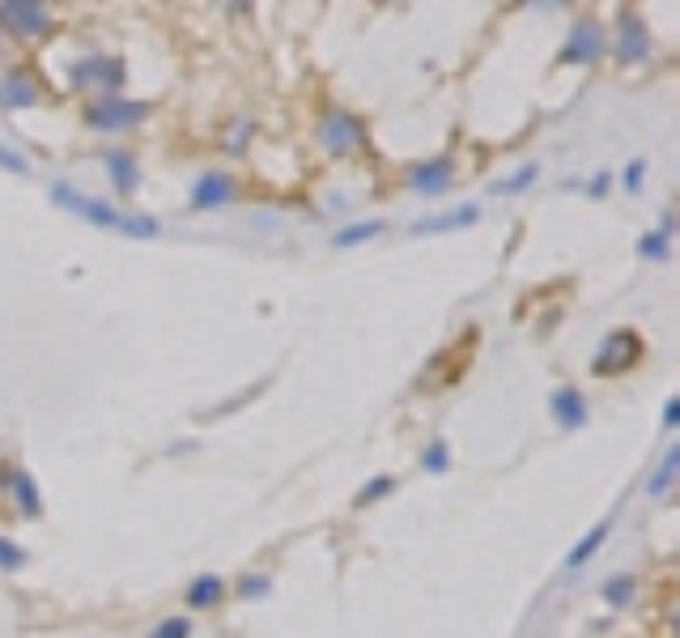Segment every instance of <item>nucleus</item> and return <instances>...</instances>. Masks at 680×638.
Segmentation results:
<instances>
[{
	"instance_id": "nucleus-1",
	"label": "nucleus",
	"mask_w": 680,
	"mask_h": 638,
	"mask_svg": "<svg viewBox=\"0 0 680 638\" xmlns=\"http://www.w3.org/2000/svg\"><path fill=\"white\" fill-rule=\"evenodd\" d=\"M51 200H55L60 209H68V213H77V217H86V222L102 226V230H124V235H133V239H158V230H162L153 217H124L115 204L95 200V197H81V192L68 188V184H51Z\"/></svg>"
},
{
	"instance_id": "nucleus-2",
	"label": "nucleus",
	"mask_w": 680,
	"mask_h": 638,
	"mask_svg": "<svg viewBox=\"0 0 680 638\" xmlns=\"http://www.w3.org/2000/svg\"><path fill=\"white\" fill-rule=\"evenodd\" d=\"M124 77H128V64L119 60V55H81L77 64H68V82L73 86H86V90H106V99H115V90L124 86Z\"/></svg>"
},
{
	"instance_id": "nucleus-3",
	"label": "nucleus",
	"mask_w": 680,
	"mask_h": 638,
	"mask_svg": "<svg viewBox=\"0 0 680 638\" xmlns=\"http://www.w3.org/2000/svg\"><path fill=\"white\" fill-rule=\"evenodd\" d=\"M608 51V35H604V26L595 22V17H579L575 26H570V39H566V48H562V64H591V60H600Z\"/></svg>"
},
{
	"instance_id": "nucleus-4",
	"label": "nucleus",
	"mask_w": 680,
	"mask_h": 638,
	"mask_svg": "<svg viewBox=\"0 0 680 638\" xmlns=\"http://www.w3.org/2000/svg\"><path fill=\"white\" fill-rule=\"evenodd\" d=\"M149 115V102H133V99H102L86 111V124L90 128H102V133H119V128H133Z\"/></svg>"
},
{
	"instance_id": "nucleus-5",
	"label": "nucleus",
	"mask_w": 680,
	"mask_h": 638,
	"mask_svg": "<svg viewBox=\"0 0 680 638\" xmlns=\"http://www.w3.org/2000/svg\"><path fill=\"white\" fill-rule=\"evenodd\" d=\"M0 26L22 35V39H43L51 30V17L43 4H30V0H4L0 4Z\"/></svg>"
},
{
	"instance_id": "nucleus-6",
	"label": "nucleus",
	"mask_w": 680,
	"mask_h": 638,
	"mask_svg": "<svg viewBox=\"0 0 680 638\" xmlns=\"http://www.w3.org/2000/svg\"><path fill=\"white\" fill-rule=\"evenodd\" d=\"M362 124L353 120V115H344V111H332V115H324L319 120V141L328 153H349V149L362 146Z\"/></svg>"
},
{
	"instance_id": "nucleus-7",
	"label": "nucleus",
	"mask_w": 680,
	"mask_h": 638,
	"mask_svg": "<svg viewBox=\"0 0 680 638\" xmlns=\"http://www.w3.org/2000/svg\"><path fill=\"white\" fill-rule=\"evenodd\" d=\"M642 358V341L633 333H613L604 349L595 353V375H608V371H630L633 362Z\"/></svg>"
},
{
	"instance_id": "nucleus-8",
	"label": "nucleus",
	"mask_w": 680,
	"mask_h": 638,
	"mask_svg": "<svg viewBox=\"0 0 680 638\" xmlns=\"http://www.w3.org/2000/svg\"><path fill=\"white\" fill-rule=\"evenodd\" d=\"M617 55H621L626 64H638V60H646V55H651L646 22H642L638 13H630V9L617 17Z\"/></svg>"
},
{
	"instance_id": "nucleus-9",
	"label": "nucleus",
	"mask_w": 680,
	"mask_h": 638,
	"mask_svg": "<svg viewBox=\"0 0 680 638\" xmlns=\"http://www.w3.org/2000/svg\"><path fill=\"white\" fill-rule=\"evenodd\" d=\"M408 179H413V188H417L421 197H438V192H446V188H451L455 166H451V158H446V153H438V158H426V162H413Z\"/></svg>"
},
{
	"instance_id": "nucleus-10",
	"label": "nucleus",
	"mask_w": 680,
	"mask_h": 638,
	"mask_svg": "<svg viewBox=\"0 0 680 638\" xmlns=\"http://www.w3.org/2000/svg\"><path fill=\"white\" fill-rule=\"evenodd\" d=\"M239 192V184L226 175V171H209V175H200L192 188V209H222V204H230Z\"/></svg>"
},
{
	"instance_id": "nucleus-11",
	"label": "nucleus",
	"mask_w": 680,
	"mask_h": 638,
	"mask_svg": "<svg viewBox=\"0 0 680 638\" xmlns=\"http://www.w3.org/2000/svg\"><path fill=\"white\" fill-rule=\"evenodd\" d=\"M102 166H106L115 192H124V197L137 192V184H141V166H137V153H133V149H111V153H102Z\"/></svg>"
},
{
	"instance_id": "nucleus-12",
	"label": "nucleus",
	"mask_w": 680,
	"mask_h": 638,
	"mask_svg": "<svg viewBox=\"0 0 680 638\" xmlns=\"http://www.w3.org/2000/svg\"><path fill=\"white\" fill-rule=\"evenodd\" d=\"M39 86H35V77L30 73H9V77H0V107L4 111H26V107H39Z\"/></svg>"
},
{
	"instance_id": "nucleus-13",
	"label": "nucleus",
	"mask_w": 680,
	"mask_h": 638,
	"mask_svg": "<svg viewBox=\"0 0 680 638\" xmlns=\"http://www.w3.org/2000/svg\"><path fill=\"white\" fill-rule=\"evenodd\" d=\"M549 413L557 417V426H566V430H579L587 426V400L579 388H557L553 400H549Z\"/></svg>"
},
{
	"instance_id": "nucleus-14",
	"label": "nucleus",
	"mask_w": 680,
	"mask_h": 638,
	"mask_svg": "<svg viewBox=\"0 0 680 638\" xmlns=\"http://www.w3.org/2000/svg\"><path fill=\"white\" fill-rule=\"evenodd\" d=\"M473 222H481V204H459V209H451V213H442V217H430V222H421V226H413V235H442V230H464V226H473Z\"/></svg>"
},
{
	"instance_id": "nucleus-15",
	"label": "nucleus",
	"mask_w": 680,
	"mask_h": 638,
	"mask_svg": "<svg viewBox=\"0 0 680 638\" xmlns=\"http://www.w3.org/2000/svg\"><path fill=\"white\" fill-rule=\"evenodd\" d=\"M672 230H677V222H672V213H664L659 217V230H646L638 239V255L642 260H668L672 255Z\"/></svg>"
},
{
	"instance_id": "nucleus-16",
	"label": "nucleus",
	"mask_w": 680,
	"mask_h": 638,
	"mask_svg": "<svg viewBox=\"0 0 680 638\" xmlns=\"http://www.w3.org/2000/svg\"><path fill=\"white\" fill-rule=\"evenodd\" d=\"M13 498H17V511L26 515V520H35L39 511H43V498H39V486H35V477L30 473H13Z\"/></svg>"
},
{
	"instance_id": "nucleus-17",
	"label": "nucleus",
	"mask_w": 680,
	"mask_h": 638,
	"mask_svg": "<svg viewBox=\"0 0 680 638\" xmlns=\"http://www.w3.org/2000/svg\"><path fill=\"white\" fill-rule=\"evenodd\" d=\"M222 591H226V584L217 575H200V579H192V588H188V604L192 609H213L222 600Z\"/></svg>"
},
{
	"instance_id": "nucleus-18",
	"label": "nucleus",
	"mask_w": 680,
	"mask_h": 638,
	"mask_svg": "<svg viewBox=\"0 0 680 638\" xmlns=\"http://www.w3.org/2000/svg\"><path fill=\"white\" fill-rule=\"evenodd\" d=\"M383 235V222H353V226H340L332 235V247H357L366 239H379Z\"/></svg>"
},
{
	"instance_id": "nucleus-19",
	"label": "nucleus",
	"mask_w": 680,
	"mask_h": 638,
	"mask_svg": "<svg viewBox=\"0 0 680 638\" xmlns=\"http://www.w3.org/2000/svg\"><path fill=\"white\" fill-rule=\"evenodd\" d=\"M604 537H608V524H595V528H591V533H587V537L579 540L575 549H570V558H566V571H579L587 558H591V553L604 545Z\"/></svg>"
},
{
	"instance_id": "nucleus-20",
	"label": "nucleus",
	"mask_w": 680,
	"mask_h": 638,
	"mask_svg": "<svg viewBox=\"0 0 680 638\" xmlns=\"http://www.w3.org/2000/svg\"><path fill=\"white\" fill-rule=\"evenodd\" d=\"M677 468H680V447H668V451H664V464H659V473L651 477V486H646V490L655 493V498H659V493H668L672 477H677Z\"/></svg>"
},
{
	"instance_id": "nucleus-21",
	"label": "nucleus",
	"mask_w": 680,
	"mask_h": 638,
	"mask_svg": "<svg viewBox=\"0 0 680 638\" xmlns=\"http://www.w3.org/2000/svg\"><path fill=\"white\" fill-rule=\"evenodd\" d=\"M536 175H540V166L528 162V166H519L515 175H506L502 184H493V192H498V197H506V192H528V188L536 184Z\"/></svg>"
},
{
	"instance_id": "nucleus-22",
	"label": "nucleus",
	"mask_w": 680,
	"mask_h": 638,
	"mask_svg": "<svg viewBox=\"0 0 680 638\" xmlns=\"http://www.w3.org/2000/svg\"><path fill=\"white\" fill-rule=\"evenodd\" d=\"M633 588H638V579H633V575H613V579L604 584V600H608L613 609H621V604H630Z\"/></svg>"
},
{
	"instance_id": "nucleus-23",
	"label": "nucleus",
	"mask_w": 680,
	"mask_h": 638,
	"mask_svg": "<svg viewBox=\"0 0 680 638\" xmlns=\"http://www.w3.org/2000/svg\"><path fill=\"white\" fill-rule=\"evenodd\" d=\"M395 490V477H375V481H366L362 490H357V506H370V502H379V498H388V493Z\"/></svg>"
},
{
	"instance_id": "nucleus-24",
	"label": "nucleus",
	"mask_w": 680,
	"mask_h": 638,
	"mask_svg": "<svg viewBox=\"0 0 680 638\" xmlns=\"http://www.w3.org/2000/svg\"><path fill=\"white\" fill-rule=\"evenodd\" d=\"M421 468H426V473H446V468H451V451H446V442L435 439L430 447H426V455H421Z\"/></svg>"
},
{
	"instance_id": "nucleus-25",
	"label": "nucleus",
	"mask_w": 680,
	"mask_h": 638,
	"mask_svg": "<svg viewBox=\"0 0 680 638\" xmlns=\"http://www.w3.org/2000/svg\"><path fill=\"white\" fill-rule=\"evenodd\" d=\"M26 566V549L17 540L0 537V571H22Z\"/></svg>"
},
{
	"instance_id": "nucleus-26",
	"label": "nucleus",
	"mask_w": 680,
	"mask_h": 638,
	"mask_svg": "<svg viewBox=\"0 0 680 638\" xmlns=\"http://www.w3.org/2000/svg\"><path fill=\"white\" fill-rule=\"evenodd\" d=\"M149 638H192V622L188 617H166L149 630Z\"/></svg>"
},
{
	"instance_id": "nucleus-27",
	"label": "nucleus",
	"mask_w": 680,
	"mask_h": 638,
	"mask_svg": "<svg viewBox=\"0 0 680 638\" xmlns=\"http://www.w3.org/2000/svg\"><path fill=\"white\" fill-rule=\"evenodd\" d=\"M273 591V579L268 575H243L239 579V596H247V600H260V596H268Z\"/></svg>"
},
{
	"instance_id": "nucleus-28",
	"label": "nucleus",
	"mask_w": 680,
	"mask_h": 638,
	"mask_svg": "<svg viewBox=\"0 0 680 638\" xmlns=\"http://www.w3.org/2000/svg\"><path fill=\"white\" fill-rule=\"evenodd\" d=\"M0 171H9V175H30V162H26L22 153H13V149L0 146Z\"/></svg>"
},
{
	"instance_id": "nucleus-29",
	"label": "nucleus",
	"mask_w": 680,
	"mask_h": 638,
	"mask_svg": "<svg viewBox=\"0 0 680 638\" xmlns=\"http://www.w3.org/2000/svg\"><path fill=\"white\" fill-rule=\"evenodd\" d=\"M642 175H646V158H633L630 166H626V192H638Z\"/></svg>"
},
{
	"instance_id": "nucleus-30",
	"label": "nucleus",
	"mask_w": 680,
	"mask_h": 638,
	"mask_svg": "<svg viewBox=\"0 0 680 638\" xmlns=\"http://www.w3.org/2000/svg\"><path fill=\"white\" fill-rule=\"evenodd\" d=\"M677 422H680V400L672 396V400L664 404V430H677Z\"/></svg>"
},
{
	"instance_id": "nucleus-31",
	"label": "nucleus",
	"mask_w": 680,
	"mask_h": 638,
	"mask_svg": "<svg viewBox=\"0 0 680 638\" xmlns=\"http://www.w3.org/2000/svg\"><path fill=\"white\" fill-rule=\"evenodd\" d=\"M587 192H591V197H604V192H608V175H595V179H591V188H587Z\"/></svg>"
}]
</instances>
